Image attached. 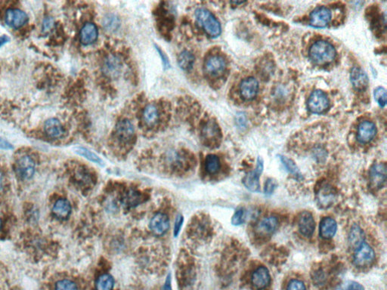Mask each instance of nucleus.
<instances>
[{"label":"nucleus","mask_w":387,"mask_h":290,"mask_svg":"<svg viewBox=\"0 0 387 290\" xmlns=\"http://www.w3.org/2000/svg\"><path fill=\"white\" fill-rule=\"evenodd\" d=\"M10 41V38L6 35H3V36H0V48L2 46H4L5 44H7Z\"/></svg>","instance_id":"obj_44"},{"label":"nucleus","mask_w":387,"mask_h":290,"mask_svg":"<svg viewBox=\"0 0 387 290\" xmlns=\"http://www.w3.org/2000/svg\"><path fill=\"white\" fill-rule=\"evenodd\" d=\"M220 169V160L214 154H210L205 160V170L209 174H216Z\"/></svg>","instance_id":"obj_28"},{"label":"nucleus","mask_w":387,"mask_h":290,"mask_svg":"<svg viewBox=\"0 0 387 290\" xmlns=\"http://www.w3.org/2000/svg\"><path fill=\"white\" fill-rule=\"evenodd\" d=\"M374 259L375 253L374 250L367 243H363L361 246L356 248L353 261L358 267H362L370 265L374 262Z\"/></svg>","instance_id":"obj_5"},{"label":"nucleus","mask_w":387,"mask_h":290,"mask_svg":"<svg viewBox=\"0 0 387 290\" xmlns=\"http://www.w3.org/2000/svg\"><path fill=\"white\" fill-rule=\"evenodd\" d=\"M377 129L375 125L370 121H364L358 126L357 138L361 144H366L372 141L375 137Z\"/></svg>","instance_id":"obj_14"},{"label":"nucleus","mask_w":387,"mask_h":290,"mask_svg":"<svg viewBox=\"0 0 387 290\" xmlns=\"http://www.w3.org/2000/svg\"><path fill=\"white\" fill-rule=\"evenodd\" d=\"M263 171V161L259 157L257 160V165L253 171L247 174L243 180V184L248 190L253 192H258L260 190L259 178Z\"/></svg>","instance_id":"obj_6"},{"label":"nucleus","mask_w":387,"mask_h":290,"mask_svg":"<svg viewBox=\"0 0 387 290\" xmlns=\"http://www.w3.org/2000/svg\"><path fill=\"white\" fill-rule=\"evenodd\" d=\"M122 68V62L116 55H109L107 57L103 65L104 72L111 77L118 76Z\"/></svg>","instance_id":"obj_22"},{"label":"nucleus","mask_w":387,"mask_h":290,"mask_svg":"<svg viewBox=\"0 0 387 290\" xmlns=\"http://www.w3.org/2000/svg\"><path fill=\"white\" fill-rule=\"evenodd\" d=\"M278 227V221L274 216L263 218L256 226V232L262 235L273 234Z\"/></svg>","instance_id":"obj_23"},{"label":"nucleus","mask_w":387,"mask_h":290,"mask_svg":"<svg viewBox=\"0 0 387 290\" xmlns=\"http://www.w3.org/2000/svg\"><path fill=\"white\" fill-rule=\"evenodd\" d=\"M1 226H2V221H1V219H0V229H1Z\"/></svg>","instance_id":"obj_47"},{"label":"nucleus","mask_w":387,"mask_h":290,"mask_svg":"<svg viewBox=\"0 0 387 290\" xmlns=\"http://www.w3.org/2000/svg\"><path fill=\"white\" fill-rule=\"evenodd\" d=\"M331 12L328 8L321 6L313 11L310 15V24L315 28H323L331 22Z\"/></svg>","instance_id":"obj_10"},{"label":"nucleus","mask_w":387,"mask_h":290,"mask_svg":"<svg viewBox=\"0 0 387 290\" xmlns=\"http://www.w3.org/2000/svg\"><path fill=\"white\" fill-rule=\"evenodd\" d=\"M3 175L0 173V191L3 189Z\"/></svg>","instance_id":"obj_46"},{"label":"nucleus","mask_w":387,"mask_h":290,"mask_svg":"<svg viewBox=\"0 0 387 290\" xmlns=\"http://www.w3.org/2000/svg\"><path fill=\"white\" fill-rule=\"evenodd\" d=\"M226 68V62L222 56L212 55L207 59L205 64V71L209 76L217 77L223 74Z\"/></svg>","instance_id":"obj_7"},{"label":"nucleus","mask_w":387,"mask_h":290,"mask_svg":"<svg viewBox=\"0 0 387 290\" xmlns=\"http://www.w3.org/2000/svg\"><path fill=\"white\" fill-rule=\"evenodd\" d=\"M253 286L256 289H264L270 283L271 277L268 269L263 266L254 271L251 277Z\"/></svg>","instance_id":"obj_18"},{"label":"nucleus","mask_w":387,"mask_h":290,"mask_svg":"<svg viewBox=\"0 0 387 290\" xmlns=\"http://www.w3.org/2000/svg\"><path fill=\"white\" fill-rule=\"evenodd\" d=\"M194 62V55L189 51H183L180 54L179 58H178V63H179L180 68L184 71H189V70L192 69Z\"/></svg>","instance_id":"obj_29"},{"label":"nucleus","mask_w":387,"mask_h":290,"mask_svg":"<svg viewBox=\"0 0 387 290\" xmlns=\"http://www.w3.org/2000/svg\"><path fill=\"white\" fill-rule=\"evenodd\" d=\"M157 51H158L159 54H160V56H161L162 60H163V62L164 64V66L165 67H169L170 66V65H169V61L168 60H167V58H166L165 55H164V54L163 52H162L161 50H160V49L157 48Z\"/></svg>","instance_id":"obj_45"},{"label":"nucleus","mask_w":387,"mask_h":290,"mask_svg":"<svg viewBox=\"0 0 387 290\" xmlns=\"http://www.w3.org/2000/svg\"><path fill=\"white\" fill-rule=\"evenodd\" d=\"M338 290H364V287L357 282L349 281L342 284Z\"/></svg>","instance_id":"obj_38"},{"label":"nucleus","mask_w":387,"mask_h":290,"mask_svg":"<svg viewBox=\"0 0 387 290\" xmlns=\"http://www.w3.org/2000/svg\"><path fill=\"white\" fill-rule=\"evenodd\" d=\"M299 230L302 235L311 237L315 229V222L313 216L309 212H303L298 221Z\"/></svg>","instance_id":"obj_16"},{"label":"nucleus","mask_w":387,"mask_h":290,"mask_svg":"<svg viewBox=\"0 0 387 290\" xmlns=\"http://www.w3.org/2000/svg\"><path fill=\"white\" fill-rule=\"evenodd\" d=\"M350 80L353 87L358 91H364L369 86V80L367 73L361 68H354L350 73Z\"/></svg>","instance_id":"obj_19"},{"label":"nucleus","mask_w":387,"mask_h":290,"mask_svg":"<svg viewBox=\"0 0 387 290\" xmlns=\"http://www.w3.org/2000/svg\"><path fill=\"white\" fill-rule=\"evenodd\" d=\"M0 149L8 151V150L13 149V146L9 141L0 137Z\"/></svg>","instance_id":"obj_42"},{"label":"nucleus","mask_w":387,"mask_h":290,"mask_svg":"<svg viewBox=\"0 0 387 290\" xmlns=\"http://www.w3.org/2000/svg\"><path fill=\"white\" fill-rule=\"evenodd\" d=\"M76 153L79 154V155L85 157L87 160L95 162V163L98 164V165H103V163H104L101 159H100L96 154H94V153H92L90 150L87 149V148H77L76 149Z\"/></svg>","instance_id":"obj_32"},{"label":"nucleus","mask_w":387,"mask_h":290,"mask_svg":"<svg viewBox=\"0 0 387 290\" xmlns=\"http://www.w3.org/2000/svg\"><path fill=\"white\" fill-rule=\"evenodd\" d=\"M245 210L240 208L236 210L234 216H232V223L233 225H240L243 224L245 219Z\"/></svg>","instance_id":"obj_36"},{"label":"nucleus","mask_w":387,"mask_h":290,"mask_svg":"<svg viewBox=\"0 0 387 290\" xmlns=\"http://www.w3.org/2000/svg\"><path fill=\"white\" fill-rule=\"evenodd\" d=\"M28 22V15L20 9H10L6 12V23L10 28L18 29Z\"/></svg>","instance_id":"obj_11"},{"label":"nucleus","mask_w":387,"mask_h":290,"mask_svg":"<svg viewBox=\"0 0 387 290\" xmlns=\"http://www.w3.org/2000/svg\"><path fill=\"white\" fill-rule=\"evenodd\" d=\"M386 165L385 163H377L373 165L370 172V180L374 188H380L386 180Z\"/></svg>","instance_id":"obj_15"},{"label":"nucleus","mask_w":387,"mask_h":290,"mask_svg":"<svg viewBox=\"0 0 387 290\" xmlns=\"http://www.w3.org/2000/svg\"><path fill=\"white\" fill-rule=\"evenodd\" d=\"M374 98L380 107H384L386 103V89L378 87L374 90Z\"/></svg>","instance_id":"obj_35"},{"label":"nucleus","mask_w":387,"mask_h":290,"mask_svg":"<svg viewBox=\"0 0 387 290\" xmlns=\"http://www.w3.org/2000/svg\"><path fill=\"white\" fill-rule=\"evenodd\" d=\"M149 227L154 235L161 237L170 229V219L164 213H157L150 221Z\"/></svg>","instance_id":"obj_8"},{"label":"nucleus","mask_w":387,"mask_h":290,"mask_svg":"<svg viewBox=\"0 0 387 290\" xmlns=\"http://www.w3.org/2000/svg\"><path fill=\"white\" fill-rule=\"evenodd\" d=\"M55 290H78V288L74 281L65 279L57 282Z\"/></svg>","instance_id":"obj_34"},{"label":"nucleus","mask_w":387,"mask_h":290,"mask_svg":"<svg viewBox=\"0 0 387 290\" xmlns=\"http://www.w3.org/2000/svg\"><path fill=\"white\" fill-rule=\"evenodd\" d=\"M259 90V82L255 78L248 77L240 82V93L242 98L247 101H251L257 95Z\"/></svg>","instance_id":"obj_12"},{"label":"nucleus","mask_w":387,"mask_h":290,"mask_svg":"<svg viewBox=\"0 0 387 290\" xmlns=\"http://www.w3.org/2000/svg\"><path fill=\"white\" fill-rule=\"evenodd\" d=\"M183 221H184V218H183L181 216H179L177 218H176L174 227L175 237H177V236L179 235L180 231H181V226H182Z\"/></svg>","instance_id":"obj_41"},{"label":"nucleus","mask_w":387,"mask_h":290,"mask_svg":"<svg viewBox=\"0 0 387 290\" xmlns=\"http://www.w3.org/2000/svg\"><path fill=\"white\" fill-rule=\"evenodd\" d=\"M364 234L362 229L358 225H354L351 229L349 235V241L350 245L354 248H357L364 243Z\"/></svg>","instance_id":"obj_26"},{"label":"nucleus","mask_w":387,"mask_h":290,"mask_svg":"<svg viewBox=\"0 0 387 290\" xmlns=\"http://www.w3.org/2000/svg\"><path fill=\"white\" fill-rule=\"evenodd\" d=\"M143 121L148 127H154L160 119V112L158 108L154 105H149L143 111Z\"/></svg>","instance_id":"obj_25"},{"label":"nucleus","mask_w":387,"mask_h":290,"mask_svg":"<svg viewBox=\"0 0 387 290\" xmlns=\"http://www.w3.org/2000/svg\"><path fill=\"white\" fill-rule=\"evenodd\" d=\"M135 130L133 123L129 119L119 120L116 126V138L122 143L129 142L134 136Z\"/></svg>","instance_id":"obj_9"},{"label":"nucleus","mask_w":387,"mask_h":290,"mask_svg":"<svg viewBox=\"0 0 387 290\" xmlns=\"http://www.w3.org/2000/svg\"><path fill=\"white\" fill-rule=\"evenodd\" d=\"M310 58L318 65L331 63L336 57V50L333 45L327 41H317L310 47Z\"/></svg>","instance_id":"obj_1"},{"label":"nucleus","mask_w":387,"mask_h":290,"mask_svg":"<svg viewBox=\"0 0 387 290\" xmlns=\"http://www.w3.org/2000/svg\"><path fill=\"white\" fill-rule=\"evenodd\" d=\"M337 231V224L335 220L324 218L320 224V236L324 239H331L335 235Z\"/></svg>","instance_id":"obj_24"},{"label":"nucleus","mask_w":387,"mask_h":290,"mask_svg":"<svg viewBox=\"0 0 387 290\" xmlns=\"http://www.w3.org/2000/svg\"><path fill=\"white\" fill-rule=\"evenodd\" d=\"M44 130L47 136L52 139L62 138L65 133L63 126L62 125L60 121L55 118H51L46 121Z\"/></svg>","instance_id":"obj_20"},{"label":"nucleus","mask_w":387,"mask_h":290,"mask_svg":"<svg viewBox=\"0 0 387 290\" xmlns=\"http://www.w3.org/2000/svg\"><path fill=\"white\" fill-rule=\"evenodd\" d=\"M201 135L208 144H215L220 136V130L215 121L208 120L202 127Z\"/></svg>","instance_id":"obj_13"},{"label":"nucleus","mask_w":387,"mask_h":290,"mask_svg":"<svg viewBox=\"0 0 387 290\" xmlns=\"http://www.w3.org/2000/svg\"><path fill=\"white\" fill-rule=\"evenodd\" d=\"M123 201L127 206H135L140 203V195L135 191H130L126 194Z\"/></svg>","instance_id":"obj_33"},{"label":"nucleus","mask_w":387,"mask_h":290,"mask_svg":"<svg viewBox=\"0 0 387 290\" xmlns=\"http://www.w3.org/2000/svg\"><path fill=\"white\" fill-rule=\"evenodd\" d=\"M98 28L93 23L85 24L81 28L79 33L80 43L84 46H90L93 44L98 39Z\"/></svg>","instance_id":"obj_17"},{"label":"nucleus","mask_w":387,"mask_h":290,"mask_svg":"<svg viewBox=\"0 0 387 290\" xmlns=\"http://www.w3.org/2000/svg\"><path fill=\"white\" fill-rule=\"evenodd\" d=\"M71 203L66 199H59L54 204L52 208V214L57 219L66 220L71 214Z\"/></svg>","instance_id":"obj_21"},{"label":"nucleus","mask_w":387,"mask_h":290,"mask_svg":"<svg viewBox=\"0 0 387 290\" xmlns=\"http://www.w3.org/2000/svg\"><path fill=\"white\" fill-rule=\"evenodd\" d=\"M287 290H307L305 284L299 280H293L288 284Z\"/></svg>","instance_id":"obj_39"},{"label":"nucleus","mask_w":387,"mask_h":290,"mask_svg":"<svg viewBox=\"0 0 387 290\" xmlns=\"http://www.w3.org/2000/svg\"><path fill=\"white\" fill-rule=\"evenodd\" d=\"M278 187V183L273 178H269L267 180V182L265 184V188H264V191L267 195H271L272 193L275 191V190Z\"/></svg>","instance_id":"obj_37"},{"label":"nucleus","mask_w":387,"mask_h":290,"mask_svg":"<svg viewBox=\"0 0 387 290\" xmlns=\"http://www.w3.org/2000/svg\"><path fill=\"white\" fill-rule=\"evenodd\" d=\"M195 17L196 20L210 37L216 38L220 35L222 30L220 23L208 9H197Z\"/></svg>","instance_id":"obj_2"},{"label":"nucleus","mask_w":387,"mask_h":290,"mask_svg":"<svg viewBox=\"0 0 387 290\" xmlns=\"http://www.w3.org/2000/svg\"><path fill=\"white\" fill-rule=\"evenodd\" d=\"M329 108V100L324 92L314 91L308 101V108L313 114H322Z\"/></svg>","instance_id":"obj_4"},{"label":"nucleus","mask_w":387,"mask_h":290,"mask_svg":"<svg viewBox=\"0 0 387 290\" xmlns=\"http://www.w3.org/2000/svg\"><path fill=\"white\" fill-rule=\"evenodd\" d=\"M55 22L52 17H46L43 23V32L45 33H49L53 28Z\"/></svg>","instance_id":"obj_40"},{"label":"nucleus","mask_w":387,"mask_h":290,"mask_svg":"<svg viewBox=\"0 0 387 290\" xmlns=\"http://www.w3.org/2000/svg\"><path fill=\"white\" fill-rule=\"evenodd\" d=\"M334 199V194L333 193V190L329 188L321 190L318 194V200L322 206H328L331 205Z\"/></svg>","instance_id":"obj_31"},{"label":"nucleus","mask_w":387,"mask_h":290,"mask_svg":"<svg viewBox=\"0 0 387 290\" xmlns=\"http://www.w3.org/2000/svg\"><path fill=\"white\" fill-rule=\"evenodd\" d=\"M36 170V163L29 155H24L15 163V172L22 180H29L33 176Z\"/></svg>","instance_id":"obj_3"},{"label":"nucleus","mask_w":387,"mask_h":290,"mask_svg":"<svg viewBox=\"0 0 387 290\" xmlns=\"http://www.w3.org/2000/svg\"><path fill=\"white\" fill-rule=\"evenodd\" d=\"M164 290H173L171 286V278L170 275L167 276V280L165 281V284L164 286Z\"/></svg>","instance_id":"obj_43"},{"label":"nucleus","mask_w":387,"mask_h":290,"mask_svg":"<svg viewBox=\"0 0 387 290\" xmlns=\"http://www.w3.org/2000/svg\"><path fill=\"white\" fill-rule=\"evenodd\" d=\"M114 286V277L108 274L100 276L95 283L96 290H112Z\"/></svg>","instance_id":"obj_27"},{"label":"nucleus","mask_w":387,"mask_h":290,"mask_svg":"<svg viewBox=\"0 0 387 290\" xmlns=\"http://www.w3.org/2000/svg\"><path fill=\"white\" fill-rule=\"evenodd\" d=\"M280 159H281V162H282L285 168L287 169V170L291 174L294 175L298 180H302L303 178H302V175L301 174L300 171H299V169H298L297 165H296L294 161L288 158L287 157H283V156H281Z\"/></svg>","instance_id":"obj_30"}]
</instances>
